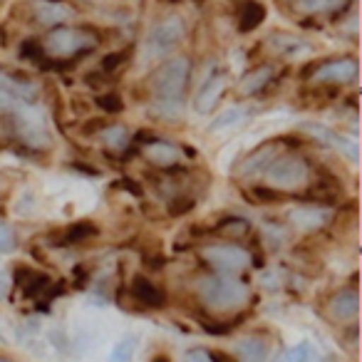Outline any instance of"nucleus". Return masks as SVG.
Instances as JSON below:
<instances>
[{
    "mask_svg": "<svg viewBox=\"0 0 362 362\" xmlns=\"http://www.w3.org/2000/svg\"><path fill=\"white\" fill-rule=\"evenodd\" d=\"M293 8L305 16H322V13H335L350 3V0H291Z\"/></svg>",
    "mask_w": 362,
    "mask_h": 362,
    "instance_id": "24",
    "label": "nucleus"
},
{
    "mask_svg": "<svg viewBox=\"0 0 362 362\" xmlns=\"http://www.w3.org/2000/svg\"><path fill=\"white\" fill-rule=\"evenodd\" d=\"M268 45L283 57H300L308 52V42L298 35H291V33H276V35H271Z\"/></svg>",
    "mask_w": 362,
    "mask_h": 362,
    "instance_id": "22",
    "label": "nucleus"
},
{
    "mask_svg": "<svg viewBox=\"0 0 362 362\" xmlns=\"http://www.w3.org/2000/svg\"><path fill=\"white\" fill-rule=\"evenodd\" d=\"M202 258L216 273H226V276H238V273H243L253 263L248 248L238 246L233 241L209 243V246L202 248Z\"/></svg>",
    "mask_w": 362,
    "mask_h": 362,
    "instance_id": "6",
    "label": "nucleus"
},
{
    "mask_svg": "<svg viewBox=\"0 0 362 362\" xmlns=\"http://www.w3.org/2000/svg\"><path fill=\"white\" fill-rule=\"evenodd\" d=\"M6 293H8V281L0 276V298H6Z\"/></svg>",
    "mask_w": 362,
    "mask_h": 362,
    "instance_id": "40",
    "label": "nucleus"
},
{
    "mask_svg": "<svg viewBox=\"0 0 362 362\" xmlns=\"http://www.w3.org/2000/svg\"><path fill=\"white\" fill-rule=\"evenodd\" d=\"M100 236V228L95 226L92 221H75L70 223V226L60 228L57 233H52L47 241L52 243V246H82V243H90L92 238Z\"/></svg>",
    "mask_w": 362,
    "mask_h": 362,
    "instance_id": "12",
    "label": "nucleus"
},
{
    "mask_svg": "<svg viewBox=\"0 0 362 362\" xmlns=\"http://www.w3.org/2000/svg\"><path fill=\"white\" fill-rule=\"evenodd\" d=\"M189 80H192V60L187 55H176L161 62L151 72V92H154V112L164 119L179 117L184 95H187Z\"/></svg>",
    "mask_w": 362,
    "mask_h": 362,
    "instance_id": "1",
    "label": "nucleus"
},
{
    "mask_svg": "<svg viewBox=\"0 0 362 362\" xmlns=\"http://www.w3.org/2000/svg\"><path fill=\"white\" fill-rule=\"evenodd\" d=\"M169 3H176V0H169Z\"/></svg>",
    "mask_w": 362,
    "mask_h": 362,
    "instance_id": "42",
    "label": "nucleus"
},
{
    "mask_svg": "<svg viewBox=\"0 0 362 362\" xmlns=\"http://www.w3.org/2000/svg\"><path fill=\"white\" fill-rule=\"evenodd\" d=\"M243 119H246V110H241V107H226V110L211 122V132H228V129H233V127L243 124Z\"/></svg>",
    "mask_w": 362,
    "mask_h": 362,
    "instance_id": "27",
    "label": "nucleus"
},
{
    "mask_svg": "<svg viewBox=\"0 0 362 362\" xmlns=\"http://www.w3.org/2000/svg\"><path fill=\"white\" fill-rule=\"evenodd\" d=\"M303 132L310 136H315L317 141H322V144L332 146V149L342 151V154H347L352 161H357V146L355 141H347L342 134H337L335 129H330V127H322V124H315V122H305L303 124Z\"/></svg>",
    "mask_w": 362,
    "mask_h": 362,
    "instance_id": "14",
    "label": "nucleus"
},
{
    "mask_svg": "<svg viewBox=\"0 0 362 362\" xmlns=\"http://www.w3.org/2000/svg\"><path fill=\"white\" fill-rule=\"evenodd\" d=\"M303 77H308L313 85H347V82H355L357 77V60L337 57V60L317 62L315 70L305 72Z\"/></svg>",
    "mask_w": 362,
    "mask_h": 362,
    "instance_id": "8",
    "label": "nucleus"
},
{
    "mask_svg": "<svg viewBox=\"0 0 362 362\" xmlns=\"http://www.w3.org/2000/svg\"><path fill=\"white\" fill-rule=\"evenodd\" d=\"M75 16L72 8H67L65 3H57V0H37L35 8H33V18H35L37 25H60V23L70 21Z\"/></svg>",
    "mask_w": 362,
    "mask_h": 362,
    "instance_id": "15",
    "label": "nucleus"
},
{
    "mask_svg": "<svg viewBox=\"0 0 362 362\" xmlns=\"http://www.w3.org/2000/svg\"><path fill=\"white\" fill-rule=\"evenodd\" d=\"M18 248V236L11 223L0 221V253H13Z\"/></svg>",
    "mask_w": 362,
    "mask_h": 362,
    "instance_id": "32",
    "label": "nucleus"
},
{
    "mask_svg": "<svg viewBox=\"0 0 362 362\" xmlns=\"http://www.w3.org/2000/svg\"><path fill=\"white\" fill-rule=\"evenodd\" d=\"M184 362H214L211 352L209 350H202V347H194L184 355Z\"/></svg>",
    "mask_w": 362,
    "mask_h": 362,
    "instance_id": "35",
    "label": "nucleus"
},
{
    "mask_svg": "<svg viewBox=\"0 0 362 362\" xmlns=\"http://www.w3.org/2000/svg\"><path fill=\"white\" fill-rule=\"evenodd\" d=\"M248 231H251V223L243 216H223L221 221L211 228L214 236H221V238H226V241H236V238L248 236Z\"/></svg>",
    "mask_w": 362,
    "mask_h": 362,
    "instance_id": "23",
    "label": "nucleus"
},
{
    "mask_svg": "<svg viewBox=\"0 0 362 362\" xmlns=\"http://www.w3.org/2000/svg\"><path fill=\"white\" fill-rule=\"evenodd\" d=\"M261 176L266 181V187L281 194H296L303 192L313 181V169L305 156L300 154H276L268 161Z\"/></svg>",
    "mask_w": 362,
    "mask_h": 362,
    "instance_id": "3",
    "label": "nucleus"
},
{
    "mask_svg": "<svg viewBox=\"0 0 362 362\" xmlns=\"http://www.w3.org/2000/svg\"><path fill=\"white\" fill-rule=\"evenodd\" d=\"M0 92H6L8 97H13L16 102L28 107L37 105V100H40V90L35 87V82L21 80L16 75H6V72H0Z\"/></svg>",
    "mask_w": 362,
    "mask_h": 362,
    "instance_id": "13",
    "label": "nucleus"
},
{
    "mask_svg": "<svg viewBox=\"0 0 362 362\" xmlns=\"http://www.w3.org/2000/svg\"><path fill=\"white\" fill-rule=\"evenodd\" d=\"M102 75H105L102 70L100 72H90V75H85V82L92 87V90H100V87H105V85H102Z\"/></svg>",
    "mask_w": 362,
    "mask_h": 362,
    "instance_id": "36",
    "label": "nucleus"
},
{
    "mask_svg": "<svg viewBox=\"0 0 362 362\" xmlns=\"http://www.w3.org/2000/svg\"><path fill=\"white\" fill-rule=\"evenodd\" d=\"M223 90H226V75H221V72H216L214 77H209L206 82L202 85V90H199L197 100H194V107H197V112H211L214 107L218 105V97L223 95Z\"/></svg>",
    "mask_w": 362,
    "mask_h": 362,
    "instance_id": "18",
    "label": "nucleus"
},
{
    "mask_svg": "<svg viewBox=\"0 0 362 362\" xmlns=\"http://www.w3.org/2000/svg\"><path fill=\"white\" fill-rule=\"evenodd\" d=\"M21 57H23V60H28V62H42V60H45V52H42L40 42L28 40V42H23V47H21Z\"/></svg>",
    "mask_w": 362,
    "mask_h": 362,
    "instance_id": "33",
    "label": "nucleus"
},
{
    "mask_svg": "<svg viewBox=\"0 0 362 362\" xmlns=\"http://www.w3.org/2000/svg\"><path fill=\"white\" fill-rule=\"evenodd\" d=\"M16 281H18V288H21V293L25 298H37L45 293V288L50 286V278H47V273L42 271H33V268H23L18 266L16 268Z\"/></svg>",
    "mask_w": 362,
    "mask_h": 362,
    "instance_id": "19",
    "label": "nucleus"
},
{
    "mask_svg": "<svg viewBox=\"0 0 362 362\" xmlns=\"http://www.w3.org/2000/svg\"><path fill=\"white\" fill-rule=\"evenodd\" d=\"M291 223L303 233H313V231H320L327 221H330V214L325 211L322 206H300L296 211H291Z\"/></svg>",
    "mask_w": 362,
    "mask_h": 362,
    "instance_id": "16",
    "label": "nucleus"
},
{
    "mask_svg": "<svg viewBox=\"0 0 362 362\" xmlns=\"http://www.w3.org/2000/svg\"><path fill=\"white\" fill-rule=\"evenodd\" d=\"M241 6L243 8H241V13H238V30L241 33L256 30V28L266 21V8H263L261 3H253V0L241 3Z\"/></svg>",
    "mask_w": 362,
    "mask_h": 362,
    "instance_id": "25",
    "label": "nucleus"
},
{
    "mask_svg": "<svg viewBox=\"0 0 362 362\" xmlns=\"http://www.w3.org/2000/svg\"><path fill=\"white\" fill-rule=\"evenodd\" d=\"M132 357H134V340H124L115 347L110 362H132Z\"/></svg>",
    "mask_w": 362,
    "mask_h": 362,
    "instance_id": "34",
    "label": "nucleus"
},
{
    "mask_svg": "<svg viewBox=\"0 0 362 362\" xmlns=\"http://www.w3.org/2000/svg\"><path fill=\"white\" fill-rule=\"evenodd\" d=\"M100 139L105 141L110 149H127L129 146V129L124 124H107L102 127L100 132Z\"/></svg>",
    "mask_w": 362,
    "mask_h": 362,
    "instance_id": "26",
    "label": "nucleus"
},
{
    "mask_svg": "<svg viewBox=\"0 0 362 362\" xmlns=\"http://www.w3.org/2000/svg\"><path fill=\"white\" fill-rule=\"evenodd\" d=\"M197 3H202V0H197Z\"/></svg>",
    "mask_w": 362,
    "mask_h": 362,
    "instance_id": "43",
    "label": "nucleus"
},
{
    "mask_svg": "<svg viewBox=\"0 0 362 362\" xmlns=\"http://www.w3.org/2000/svg\"><path fill=\"white\" fill-rule=\"evenodd\" d=\"M194 206H197L194 197H189V194H184V192H176L174 197L169 199V204H166V211H169V216H184V214H189Z\"/></svg>",
    "mask_w": 362,
    "mask_h": 362,
    "instance_id": "29",
    "label": "nucleus"
},
{
    "mask_svg": "<svg viewBox=\"0 0 362 362\" xmlns=\"http://www.w3.org/2000/svg\"><path fill=\"white\" fill-rule=\"evenodd\" d=\"M102 127H105V122H102V119H90V122H87V127H82V132L90 136V134H97Z\"/></svg>",
    "mask_w": 362,
    "mask_h": 362,
    "instance_id": "37",
    "label": "nucleus"
},
{
    "mask_svg": "<svg viewBox=\"0 0 362 362\" xmlns=\"http://www.w3.org/2000/svg\"><path fill=\"white\" fill-rule=\"evenodd\" d=\"M278 362H315V347L310 342H298V345L288 347Z\"/></svg>",
    "mask_w": 362,
    "mask_h": 362,
    "instance_id": "28",
    "label": "nucleus"
},
{
    "mask_svg": "<svg viewBox=\"0 0 362 362\" xmlns=\"http://www.w3.org/2000/svg\"><path fill=\"white\" fill-rule=\"evenodd\" d=\"M141 154H144V159L149 161L151 166H156V169H171V166H176L181 161L184 151L166 139H151L141 146Z\"/></svg>",
    "mask_w": 362,
    "mask_h": 362,
    "instance_id": "11",
    "label": "nucleus"
},
{
    "mask_svg": "<svg viewBox=\"0 0 362 362\" xmlns=\"http://www.w3.org/2000/svg\"><path fill=\"white\" fill-rule=\"evenodd\" d=\"M236 355L238 362H268L271 347H268V342L261 335H248L243 340H238Z\"/></svg>",
    "mask_w": 362,
    "mask_h": 362,
    "instance_id": "20",
    "label": "nucleus"
},
{
    "mask_svg": "<svg viewBox=\"0 0 362 362\" xmlns=\"http://www.w3.org/2000/svg\"><path fill=\"white\" fill-rule=\"evenodd\" d=\"M327 315L335 322H340V325L355 322L357 315H360V296H357L355 288L337 291L335 296L327 300Z\"/></svg>",
    "mask_w": 362,
    "mask_h": 362,
    "instance_id": "10",
    "label": "nucleus"
},
{
    "mask_svg": "<svg viewBox=\"0 0 362 362\" xmlns=\"http://www.w3.org/2000/svg\"><path fill=\"white\" fill-rule=\"evenodd\" d=\"M273 80V67L271 65H261V67H253L251 72L241 77L238 82V95L243 97H251V95H258L268 82Z\"/></svg>",
    "mask_w": 362,
    "mask_h": 362,
    "instance_id": "21",
    "label": "nucleus"
},
{
    "mask_svg": "<svg viewBox=\"0 0 362 362\" xmlns=\"http://www.w3.org/2000/svg\"><path fill=\"white\" fill-rule=\"evenodd\" d=\"M278 154V146L273 144H263V146H258V149H253L251 154L246 156V159L238 164V169H236V176H243V179H251V176H258V174H263V169L268 166V161L273 159V156Z\"/></svg>",
    "mask_w": 362,
    "mask_h": 362,
    "instance_id": "17",
    "label": "nucleus"
},
{
    "mask_svg": "<svg viewBox=\"0 0 362 362\" xmlns=\"http://www.w3.org/2000/svg\"><path fill=\"white\" fill-rule=\"evenodd\" d=\"M211 357H214V362H236L233 357L223 355V352H211Z\"/></svg>",
    "mask_w": 362,
    "mask_h": 362,
    "instance_id": "38",
    "label": "nucleus"
},
{
    "mask_svg": "<svg viewBox=\"0 0 362 362\" xmlns=\"http://www.w3.org/2000/svg\"><path fill=\"white\" fill-rule=\"evenodd\" d=\"M151 362H171V357H169V355H164V352H159V355L151 357Z\"/></svg>",
    "mask_w": 362,
    "mask_h": 362,
    "instance_id": "39",
    "label": "nucleus"
},
{
    "mask_svg": "<svg viewBox=\"0 0 362 362\" xmlns=\"http://www.w3.org/2000/svg\"><path fill=\"white\" fill-rule=\"evenodd\" d=\"M16 119V139H21L23 144L33 146V149H42V146H50V132L45 127V117L40 115L37 105L21 107L13 115Z\"/></svg>",
    "mask_w": 362,
    "mask_h": 362,
    "instance_id": "7",
    "label": "nucleus"
},
{
    "mask_svg": "<svg viewBox=\"0 0 362 362\" xmlns=\"http://www.w3.org/2000/svg\"><path fill=\"white\" fill-rule=\"evenodd\" d=\"M97 107L105 110L107 115H119V112L124 110V100H122L117 92H105V95L97 97Z\"/></svg>",
    "mask_w": 362,
    "mask_h": 362,
    "instance_id": "30",
    "label": "nucleus"
},
{
    "mask_svg": "<svg viewBox=\"0 0 362 362\" xmlns=\"http://www.w3.org/2000/svg\"><path fill=\"white\" fill-rule=\"evenodd\" d=\"M0 362H11V360H6V357H0Z\"/></svg>",
    "mask_w": 362,
    "mask_h": 362,
    "instance_id": "41",
    "label": "nucleus"
},
{
    "mask_svg": "<svg viewBox=\"0 0 362 362\" xmlns=\"http://www.w3.org/2000/svg\"><path fill=\"white\" fill-rule=\"evenodd\" d=\"M127 293H129L132 300L139 308H144V310H161V308H166V303H169L164 288H159L151 278H146L144 273H136V276L132 278L129 291Z\"/></svg>",
    "mask_w": 362,
    "mask_h": 362,
    "instance_id": "9",
    "label": "nucleus"
},
{
    "mask_svg": "<svg viewBox=\"0 0 362 362\" xmlns=\"http://www.w3.org/2000/svg\"><path fill=\"white\" fill-rule=\"evenodd\" d=\"M42 52L57 60H70V57L80 55V52L95 50L100 45V35L92 28H52L40 42Z\"/></svg>",
    "mask_w": 362,
    "mask_h": 362,
    "instance_id": "4",
    "label": "nucleus"
},
{
    "mask_svg": "<svg viewBox=\"0 0 362 362\" xmlns=\"http://www.w3.org/2000/svg\"><path fill=\"white\" fill-rule=\"evenodd\" d=\"M124 62H127V52L124 50L107 52V55L102 57V62H100V70L105 72V75H115V72L119 70Z\"/></svg>",
    "mask_w": 362,
    "mask_h": 362,
    "instance_id": "31",
    "label": "nucleus"
},
{
    "mask_svg": "<svg viewBox=\"0 0 362 362\" xmlns=\"http://www.w3.org/2000/svg\"><path fill=\"white\" fill-rule=\"evenodd\" d=\"M202 303L214 313H233L241 310L251 298V288L236 276H226V273H214L199 281L197 286Z\"/></svg>",
    "mask_w": 362,
    "mask_h": 362,
    "instance_id": "2",
    "label": "nucleus"
},
{
    "mask_svg": "<svg viewBox=\"0 0 362 362\" xmlns=\"http://www.w3.org/2000/svg\"><path fill=\"white\" fill-rule=\"evenodd\" d=\"M184 37H187V21H184L179 13L164 16L154 28H151L149 35H146L144 60L156 62V60H161V57L171 55V52L184 42Z\"/></svg>",
    "mask_w": 362,
    "mask_h": 362,
    "instance_id": "5",
    "label": "nucleus"
}]
</instances>
